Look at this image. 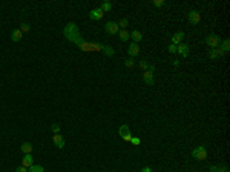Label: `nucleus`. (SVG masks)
Here are the masks:
<instances>
[{
	"label": "nucleus",
	"instance_id": "1",
	"mask_svg": "<svg viewBox=\"0 0 230 172\" xmlns=\"http://www.w3.org/2000/svg\"><path fill=\"white\" fill-rule=\"evenodd\" d=\"M65 36H66L71 42L78 45L83 51H98V49H103V45H100V43H88V42L85 43L83 42V39L80 37L78 29H77V26H75L74 23H68V26L65 28Z\"/></svg>",
	"mask_w": 230,
	"mask_h": 172
},
{
	"label": "nucleus",
	"instance_id": "2",
	"mask_svg": "<svg viewBox=\"0 0 230 172\" xmlns=\"http://www.w3.org/2000/svg\"><path fill=\"white\" fill-rule=\"evenodd\" d=\"M192 157H193L195 160H199V161L206 160V158H207V151H206V146H198V148H195V149L192 151Z\"/></svg>",
	"mask_w": 230,
	"mask_h": 172
},
{
	"label": "nucleus",
	"instance_id": "3",
	"mask_svg": "<svg viewBox=\"0 0 230 172\" xmlns=\"http://www.w3.org/2000/svg\"><path fill=\"white\" fill-rule=\"evenodd\" d=\"M206 45H209L212 49H215V48H218L220 46V43H221V37L220 36H216V34H210V36H207L206 37Z\"/></svg>",
	"mask_w": 230,
	"mask_h": 172
},
{
	"label": "nucleus",
	"instance_id": "4",
	"mask_svg": "<svg viewBox=\"0 0 230 172\" xmlns=\"http://www.w3.org/2000/svg\"><path fill=\"white\" fill-rule=\"evenodd\" d=\"M118 134H120V137L124 140V141H131V138H132V134H131V129L128 125H121L120 129H118Z\"/></svg>",
	"mask_w": 230,
	"mask_h": 172
},
{
	"label": "nucleus",
	"instance_id": "5",
	"mask_svg": "<svg viewBox=\"0 0 230 172\" xmlns=\"http://www.w3.org/2000/svg\"><path fill=\"white\" fill-rule=\"evenodd\" d=\"M187 19H189V22H190L192 25H198V23L201 22V14H199L198 11L192 9V11H189V14H187Z\"/></svg>",
	"mask_w": 230,
	"mask_h": 172
},
{
	"label": "nucleus",
	"instance_id": "6",
	"mask_svg": "<svg viewBox=\"0 0 230 172\" xmlns=\"http://www.w3.org/2000/svg\"><path fill=\"white\" fill-rule=\"evenodd\" d=\"M104 29H106V32L107 34H111V36H114V34H118V25L115 23V22H107L106 25H104Z\"/></svg>",
	"mask_w": 230,
	"mask_h": 172
},
{
	"label": "nucleus",
	"instance_id": "7",
	"mask_svg": "<svg viewBox=\"0 0 230 172\" xmlns=\"http://www.w3.org/2000/svg\"><path fill=\"white\" fill-rule=\"evenodd\" d=\"M52 141H54L55 148H58V149L65 148V138H63V135H61L60 132H58V134H54V135H52Z\"/></svg>",
	"mask_w": 230,
	"mask_h": 172
},
{
	"label": "nucleus",
	"instance_id": "8",
	"mask_svg": "<svg viewBox=\"0 0 230 172\" xmlns=\"http://www.w3.org/2000/svg\"><path fill=\"white\" fill-rule=\"evenodd\" d=\"M103 15H104V12H103L100 8H95V9L89 11V19H91V20H101Z\"/></svg>",
	"mask_w": 230,
	"mask_h": 172
},
{
	"label": "nucleus",
	"instance_id": "9",
	"mask_svg": "<svg viewBox=\"0 0 230 172\" xmlns=\"http://www.w3.org/2000/svg\"><path fill=\"white\" fill-rule=\"evenodd\" d=\"M223 55H224V51L220 49V46L215 48V49H210V51H209V57H210L212 60H216L218 57H223Z\"/></svg>",
	"mask_w": 230,
	"mask_h": 172
},
{
	"label": "nucleus",
	"instance_id": "10",
	"mask_svg": "<svg viewBox=\"0 0 230 172\" xmlns=\"http://www.w3.org/2000/svg\"><path fill=\"white\" fill-rule=\"evenodd\" d=\"M34 165V158L31 154H23V160H22V166L25 168H31Z\"/></svg>",
	"mask_w": 230,
	"mask_h": 172
},
{
	"label": "nucleus",
	"instance_id": "11",
	"mask_svg": "<svg viewBox=\"0 0 230 172\" xmlns=\"http://www.w3.org/2000/svg\"><path fill=\"white\" fill-rule=\"evenodd\" d=\"M143 80H144V83L147 86H152L155 83V79H153V74L152 72H149V71H144V74H143Z\"/></svg>",
	"mask_w": 230,
	"mask_h": 172
},
{
	"label": "nucleus",
	"instance_id": "12",
	"mask_svg": "<svg viewBox=\"0 0 230 172\" xmlns=\"http://www.w3.org/2000/svg\"><path fill=\"white\" fill-rule=\"evenodd\" d=\"M128 52H129V55H131L132 58H134L135 55H138V54H140V46H138V43H134V42L131 43L129 48H128Z\"/></svg>",
	"mask_w": 230,
	"mask_h": 172
},
{
	"label": "nucleus",
	"instance_id": "13",
	"mask_svg": "<svg viewBox=\"0 0 230 172\" xmlns=\"http://www.w3.org/2000/svg\"><path fill=\"white\" fill-rule=\"evenodd\" d=\"M177 52L181 54L183 57H187L189 52H190V51H189V45H187V43H180V45L177 46Z\"/></svg>",
	"mask_w": 230,
	"mask_h": 172
},
{
	"label": "nucleus",
	"instance_id": "14",
	"mask_svg": "<svg viewBox=\"0 0 230 172\" xmlns=\"http://www.w3.org/2000/svg\"><path fill=\"white\" fill-rule=\"evenodd\" d=\"M183 39H184V32H183V31H178V32H175V34L172 36V45L178 46L180 43L183 42Z\"/></svg>",
	"mask_w": 230,
	"mask_h": 172
},
{
	"label": "nucleus",
	"instance_id": "15",
	"mask_svg": "<svg viewBox=\"0 0 230 172\" xmlns=\"http://www.w3.org/2000/svg\"><path fill=\"white\" fill-rule=\"evenodd\" d=\"M129 36H131V39H132V42L134 43H140L141 40H143V34H141L140 31H137V29H134Z\"/></svg>",
	"mask_w": 230,
	"mask_h": 172
},
{
	"label": "nucleus",
	"instance_id": "16",
	"mask_svg": "<svg viewBox=\"0 0 230 172\" xmlns=\"http://www.w3.org/2000/svg\"><path fill=\"white\" fill-rule=\"evenodd\" d=\"M22 37H23V34H22L20 29H12V32H11V40L12 42H20Z\"/></svg>",
	"mask_w": 230,
	"mask_h": 172
},
{
	"label": "nucleus",
	"instance_id": "17",
	"mask_svg": "<svg viewBox=\"0 0 230 172\" xmlns=\"http://www.w3.org/2000/svg\"><path fill=\"white\" fill-rule=\"evenodd\" d=\"M220 49H223V51H224V54H226V52H229V51H230V40H229V39L221 40V43H220Z\"/></svg>",
	"mask_w": 230,
	"mask_h": 172
},
{
	"label": "nucleus",
	"instance_id": "18",
	"mask_svg": "<svg viewBox=\"0 0 230 172\" xmlns=\"http://www.w3.org/2000/svg\"><path fill=\"white\" fill-rule=\"evenodd\" d=\"M118 37H120V40H121V42H128V40L131 39V36H129V32H128L126 29L118 31Z\"/></svg>",
	"mask_w": 230,
	"mask_h": 172
},
{
	"label": "nucleus",
	"instance_id": "19",
	"mask_svg": "<svg viewBox=\"0 0 230 172\" xmlns=\"http://www.w3.org/2000/svg\"><path fill=\"white\" fill-rule=\"evenodd\" d=\"M20 149H22V152H23V154H31V152H32V144L26 141V143H23V144H22V148H20Z\"/></svg>",
	"mask_w": 230,
	"mask_h": 172
},
{
	"label": "nucleus",
	"instance_id": "20",
	"mask_svg": "<svg viewBox=\"0 0 230 172\" xmlns=\"http://www.w3.org/2000/svg\"><path fill=\"white\" fill-rule=\"evenodd\" d=\"M28 172H45V169L40 165H32L31 168H28Z\"/></svg>",
	"mask_w": 230,
	"mask_h": 172
},
{
	"label": "nucleus",
	"instance_id": "21",
	"mask_svg": "<svg viewBox=\"0 0 230 172\" xmlns=\"http://www.w3.org/2000/svg\"><path fill=\"white\" fill-rule=\"evenodd\" d=\"M111 8H112V3H111V2H103L100 9H101L103 12H107V11H111Z\"/></svg>",
	"mask_w": 230,
	"mask_h": 172
},
{
	"label": "nucleus",
	"instance_id": "22",
	"mask_svg": "<svg viewBox=\"0 0 230 172\" xmlns=\"http://www.w3.org/2000/svg\"><path fill=\"white\" fill-rule=\"evenodd\" d=\"M101 51H103L106 55H114V52H115L112 46H106V45H103V49H101Z\"/></svg>",
	"mask_w": 230,
	"mask_h": 172
},
{
	"label": "nucleus",
	"instance_id": "23",
	"mask_svg": "<svg viewBox=\"0 0 230 172\" xmlns=\"http://www.w3.org/2000/svg\"><path fill=\"white\" fill-rule=\"evenodd\" d=\"M29 29H31V25H29V23H22V25H20V31H22V34H23V32H28Z\"/></svg>",
	"mask_w": 230,
	"mask_h": 172
},
{
	"label": "nucleus",
	"instance_id": "24",
	"mask_svg": "<svg viewBox=\"0 0 230 172\" xmlns=\"http://www.w3.org/2000/svg\"><path fill=\"white\" fill-rule=\"evenodd\" d=\"M117 25H118V28H123V29H124V28L128 26V19H121Z\"/></svg>",
	"mask_w": 230,
	"mask_h": 172
},
{
	"label": "nucleus",
	"instance_id": "25",
	"mask_svg": "<svg viewBox=\"0 0 230 172\" xmlns=\"http://www.w3.org/2000/svg\"><path fill=\"white\" fill-rule=\"evenodd\" d=\"M124 65H126V66H128V68H132V66H134V65H135V60H134V58H132V57H129V58H128V60H126V62H124Z\"/></svg>",
	"mask_w": 230,
	"mask_h": 172
},
{
	"label": "nucleus",
	"instance_id": "26",
	"mask_svg": "<svg viewBox=\"0 0 230 172\" xmlns=\"http://www.w3.org/2000/svg\"><path fill=\"white\" fill-rule=\"evenodd\" d=\"M164 5H166L164 0H153V6H157V8H161V6H164Z\"/></svg>",
	"mask_w": 230,
	"mask_h": 172
},
{
	"label": "nucleus",
	"instance_id": "27",
	"mask_svg": "<svg viewBox=\"0 0 230 172\" xmlns=\"http://www.w3.org/2000/svg\"><path fill=\"white\" fill-rule=\"evenodd\" d=\"M51 129H52V132H54V134H58V132H60V125L52 123V125H51Z\"/></svg>",
	"mask_w": 230,
	"mask_h": 172
},
{
	"label": "nucleus",
	"instance_id": "28",
	"mask_svg": "<svg viewBox=\"0 0 230 172\" xmlns=\"http://www.w3.org/2000/svg\"><path fill=\"white\" fill-rule=\"evenodd\" d=\"M131 143H132L134 146H140V144H141V140H140L138 137H132V138H131Z\"/></svg>",
	"mask_w": 230,
	"mask_h": 172
},
{
	"label": "nucleus",
	"instance_id": "29",
	"mask_svg": "<svg viewBox=\"0 0 230 172\" xmlns=\"http://www.w3.org/2000/svg\"><path fill=\"white\" fill-rule=\"evenodd\" d=\"M140 68H141V69H144V71H147V68H149V63H147L146 60H141V62H140Z\"/></svg>",
	"mask_w": 230,
	"mask_h": 172
},
{
	"label": "nucleus",
	"instance_id": "30",
	"mask_svg": "<svg viewBox=\"0 0 230 172\" xmlns=\"http://www.w3.org/2000/svg\"><path fill=\"white\" fill-rule=\"evenodd\" d=\"M167 51H169L170 54H177V46L170 43V45H169V48H167Z\"/></svg>",
	"mask_w": 230,
	"mask_h": 172
},
{
	"label": "nucleus",
	"instance_id": "31",
	"mask_svg": "<svg viewBox=\"0 0 230 172\" xmlns=\"http://www.w3.org/2000/svg\"><path fill=\"white\" fill-rule=\"evenodd\" d=\"M15 172H28V168H25V166H19V168H15Z\"/></svg>",
	"mask_w": 230,
	"mask_h": 172
},
{
	"label": "nucleus",
	"instance_id": "32",
	"mask_svg": "<svg viewBox=\"0 0 230 172\" xmlns=\"http://www.w3.org/2000/svg\"><path fill=\"white\" fill-rule=\"evenodd\" d=\"M147 71L153 74V72H155V66H153V65H149V68H147Z\"/></svg>",
	"mask_w": 230,
	"mask_h": 172
},
{
	"label": "nucleus",
	"instance_id": "33",
	"mask_svg": "<svg viewBox=\"0 0 230 172\" xmlns=\"http://www.w3.org/2000/svg\"><path fill=\"white\" fill-rule=\"evenodd\" d=\"M140 172H152V171H150V168H149V166H146V168H143Z\"/></svg>",
	"mask_w": 230,
	"mask_h": 172
},
{
	"label": "nucleus",
	"instance_id": "34",
	"mask_svg": "<svg viewBox=\"0 0 230 172\" xmlns=\"http://www.w3.org/2000/svg\"><path fill=\"white\" fill-rule=\"evenodd\" d=\"M210 172H218V166H212V168H210Z\"/></svg>",
	"mask_w": 230,
	"mask_h": 172
},
{
	"label": "nucleus",
	"instance_id": "35",
	"mask_svg": "<svg viewBox=\"0 0 230 172\" xmlns=\"http://www.w3.org/2000/svg\"><path fill=\"white\" fill-rule=\"evenodd\" d=\"M174 66H180V60H174Z\"/></svg>",
	"mask_w": 230,
	"mask_h": 172
}]
</instances>
